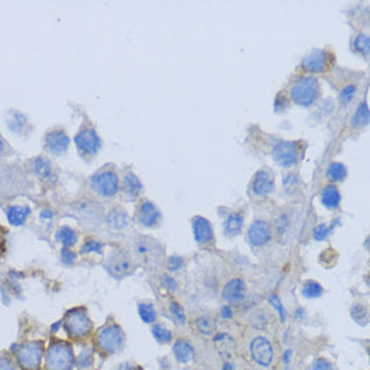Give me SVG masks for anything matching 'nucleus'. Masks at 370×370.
<instances>
[{"instance_id": "c85d7f7f", "label": "nucleus", "mask_w": 370, "mask_h": 370, "mask_svg": "<svg viewBox=\"0 0 370 370\" xmlns=\"http://www.w3.org/2000/svg\"><path fill=\"white\" fill-rule=\"evenodd\" d=\"M26 124H27V119H26L24 115L19 112H12L9 115L8 120H7V125L15 133H20Z\"/></svg>"}, {"instance_id": "e433bc0d", "label": "nucleus", "mask_w": 370, "mask_h": 370, "mask_svg": "<svg viewBox=\"0 0 370 370\" xmlns=\"http://www.w3.org/2000/svg\"><path fill=\"white\" fill-rule=\"evenodd\" d=\"M170 312H171V315L174 316V319H175L179 325H185L186 323L185 311H183V308H182L178 303L176 302L170 303Z\"/></svg>"}, {"instance_id": "39448f33", "label": "nucleus", "mask_w": 370, "mask_h": 370, "mask_svg": "<svg viewBox=\"0 0 370 370\" xmlns=\"http://www.w3.org/2000/svg\"><path fill=\"white\" fill-rule=\"evenodd\" d=\"M273 187H275V178L268 170H260L256 172L250 182V191L254 197H265L271 194Z\"/></svg>"}, {"instance_id": "5701e85b", "label": "nucleus", "mask_w": 370, "mask_h": 370, "mask_svg": "<svg viewBox=\"0 0 370 370\" xmlns=\"http://www.w3.org/2000/svg\"><path fill=\"white\" fill-rule=\"evenodd\" d=\"M129 218L126 216V213L122 208L113 209L112 212H109L107 217V224H108L112 229H123L124 226L128 225Z\"/></svg>"}, {"instance_id": "c9c22d12", "label": "nucleus", "mask_w": 370, "mask_h": 370, "mask_svg": "<svg viewBox=\"0 0 370 370\" xmlns=\"http://www.w3.org/2000/svg\"><path fill=\"white\" fill-rule=\"evenodd\" d=\"M104 249V245L100 243L99 240H88L85 244L82 245V253H99L101 254Z\"/></svg>"}, {"instance_id": "864d4df0", "label": "nucleus", "mask_w": 370, "mask_h": 370, "mask_svg": "<svg viewBox=\"0 0 370 370\" xmlns=\"http://www.w3.org/2000/svg\"><path fill=\"white\" fill-rule=\"evenodd\" d=\"M4 149H5L4 141H3V139L0 137V156H1V155L4 154Z\"/></svg>"}, {"instance_id": "393cba45", "label": "nucleus", "mask_w": 370, "mask_h": 370, "mask_svg": "<svg viewBox=\"0 0 370 370\" xmlns=\"http://www.w3.org/2000/svg\"><path fill=\"white\" fill-rule=\"evenodd\" d=\"M195 326L202 335H212L217 329V322L212 316L202 315L195 319Z\"/></svg>"}, {"instance_id": "f03ea898", "label": "nucleus", "mask_w": 370, "mask_h": 370, "mask_svg": "<svg viewBox=\"0 0 370 370\" xmlns=\"http://www.w3.org/2000/svg\"><path fill=\"white\" fill-rule=\"evenodd\" d=\"M91 187L101 197H115L119 193V176L112 170H103L92 176Z\"/></svg>"}, {"instance_id": "a211bd4d", "label": "nucleus", "mask_w": 370, "mask_h": 370, "mask_svg": "<svg viewBox=\"0 0 370 370\" xmlns=\"http://www.w3.org/2000/svg\"><path fill=\"white\" fill-rule=\"evenodd\" d=\"M141 189H143V186H141L139 178L133 172H126L125 176H124V182H123V193L126 198H136L141 193Z\"/></svg>"}, {"instance_id": "f704fd0d", "label": "nucleus", "mask_w": 370, "mask_h": 370, "mask_svg": "<svg viewBox=\"0 0 370 370\" xmlns=\"http://www.w3.org/2000/svg\"><path fill=\"white\" fill-rule=\"evenodd\" d=\"M289 220L287 214H280L279 218L276 220V235L279 240H284V237L288 233Z\"/></svg>"}, {"instance_id": "9d476101", "label": "nucleus", "mask_w": 370, "mask_h": 370, "mask_svg": "<svg viewBox=\"0 0 370 370\" xmlns=\"http://www.w3.org/2000/svg\"><path fill=\"white\" fill-rule=\"evenodd\" d=\"M108 271L111 275L116 276V277H123V276L129 275L133 271V264H132L131 258L125 256L124 253H115L109 257L108 261Z\"/></svg>"}, {"instance_id": "ddd939ff", "label": "nucleus", "mask_w": 370, "mask_h": 370, "mask_svg": "<svg viewBox=\"0 0 370 370\" xmlns=\"http://www.w3.org/2000/svg\"><path fill=\"white\" fill-rule=\"evenodd\" d=\"M49 362L51 368L55 370H68L72 366L73 354L69 346H57L54 350H51L49 357Z\"/></svg>"}, {"instance_id": "09e8293b", "label": "nucleus", "mask_w": 370, "mask_h": 370, "mask_svg": "<svg viewBox=\"0 0 370 370\" xmlns=\"http://www.w3.org/2000/svg\"><path fill=\"white\" fill-rule=\"evenodd\" d=\"M291 357H292V352H291V350H287V352L284 353V356H283V360H284L285 365H288L289 364V361H291Z\"/></svg>"}, {"instance_id": "f3484780", "label": "nucleus", "mask_w": 370, "mask_h": 370, "mask_svg": "<svg viewBox=\"0 0 370 370\" xmlns=\"http://www.w3.org/2000/svg\"><path fill=\"white\" fill-rule=\"evenodd\" d=\"M245 292H247V287H245L244 280L233 279L224 287L222 296L228 302L241 303L245 299Z\"/></svg>"}, {"instance_id": "4468645a", "label": "nucleus", "mask_w": 370, "mask_h": 370, "mask_svg": "<svg viewBox=\"0 0 370 370\" xmlns=\"http://www.w3.org/2000/svg\"><path fill=\"white\" fill-rule=\"evenodd\" d=\"M327 65V53L323 50H312L302 61V68L311 73H321Z\"/></svg>"}, {"instance_id": "603ef678", "label": "nucleus", "mask_w": 370, "mask_h": 370, "mask_svg": "<svg viewBox=\"0 0 370 370\" xmlns=\"http://www.w3.org/2000/svg\"><path fill=\"white\" fill-rule=\"evenodd\" d=\"M295 316H296L298 319H302V318H304V311H303L302 308H298L296 312H295Z\"/></svg>"}, {"instance_id": "c756f323", "label": "nucleus", "mask_w": 370, "mask_h": 370, "mask_svg": "<svg viewBox=\"0 0 370 370\" xmlns=\"http://www.w3.org/2000/svg\"><path fill=\"white\" fill-rule=\"evenodd\" d=\"M302 293L304 298L312 299V298H319L323 295V287H322L318 281L314 280H308L304 283L302 289Z\"/></svg>"}, {"instance_id": "ea45409f", "label": "nucleus", "mask_w": 370, "mask_h": 370, "mask_svg": "<svg viewBox=\"0 0 370 370\" xmlns=\"http://www.w3.org/2000/svg\"><path fill=\"white\" fill-rule=\"evenodd\" d=\"M268 300H269V303H271L272 306L276 308V311L279 312L280 321L284 322L285 321V311H284V307H283V304H281V300H280L279 296H277V295H272L271 298L268 299Z\"/></svg>"}, {"instance_id": "0eeeda50", "label": "nucleus", "mask_w": 370, "mask_h": 370, "mask_svg": "<svg viewBox=\"0 0 370 370\" xmlns=\"http://www.w3.org/2000/svg\"><path fill=\"white\" fill-rule=\"evenodd\" d=\"M135 252L140 257L145 258L148 262H156L163 257V252L160 245L152 239L148 237H140L135 244Z\"/></svg>"}, {"instance_id": "7c9ffc66", "label": "nucleus", "mask_w": 370, "mask_h": 370, "mask_svg": "<svg viewBox=\"0 0 370 370\" xmlns=\"http://www.w3.org/2000/svg\"><path fill=\"white\" fill-rule=\"evenodd\" d=\"M353 319L356 321V323L361 326H366L369 323V311L365 306L362 304H354L350 310Z\"/></svg>"}, {"instance_id": "3c124183", "label": "nucleus", "mask_w": 370, "mask_h": 370, "mask_svg": "<svg viewBox=\"0 0 370 370\" xmlns=\"http://www.w3.org/2000/svg\"><path fill=\"white\" fill-rule=\"evenodd\" d=\"M222 370H235V366L231 362H225L224 366H222Z\"/></svg>"}, {"instance_id": "412c9836", "label": "nucleus", "mask_w": 370, "mask_h": 370, "mask_svg": "<svg viewBox=\"0 0 370 370\" xmlns=\"http://www.w3.org/2000/svg\"><path fill=\"white\" fill-rule=\"evenodd\" d=\"M321 201L326 208L330 209V210H334V209L338 208L339 203H341V193L334 185L326 186L323 191H322Z\"/></svg>"}, {"instance_id": "a19ab883", "label": "nucleus", "mask_w": 370, "mask_h": 370, "mask_svg": "<svg viewBox=\"0 0 370 370\" xmlns=\"http://www.w3.org/2000/svg\"><path fill=\"white\" fill-rule=\"evenodd\" d=\"M182 266H183V260H182L179 256H172V257L168 258V262H167L168 271L176 272V271H179Z\"/></svg>"}, {"instance_id": "6e6552de", "label": "nucleus", "mask_w": 370, "mask_h": 370, "mask_svg": "<svg viewBox=\"0 0 370 370\" xmlns=\"http://www.w3.org/2000/svg\"><path fill=\"white\" fill-rule=\"evenodd\" d=\"M69 144H70L69 136L66 135V132L61 131V129L49 132L45 137L46 149L51 154L57 155V156L65 154L68 151Z\"/></svg>"}, {"instance_id": "49530a36", "label": "nucleus", "mask_w": 370, "mask_h": 370, "mask_svg": "<svg viewBox=\"0 0 370 370\" xmlns=\"http://www.w3.org/2000/svg\"><path fill=\"white\" fill-rule=\"evenodd\" d=\"M221 316L224 318V319H231L232 316H233V311H232V308L229 307V306H222Z\"/></svg>"}, {"instance_id": "bb28decb", "label": "nucleus", "mask_w": 370, "mask_h": 370, "mask_svg": "<svg viewBox=\"0 0 370 370\" xmlns=\"http://www.w3.org/2000/svg\"><path fill=\"white\" fill-rule=\"evenodd\" d=\"M369 124V108L366 103H361L358 105L356 113L352 119L353 126H365Z\"/></svg>"}, {"instance_id": "aec40b11", "label": "nucleus", "mask_w": 370, "mask_h": 370, "mask_svg": "<svg viewBox=\"0 0 370 370\" xmlns=\"http://www.w3.org/2000/svg\"><path fill=\"white\" fill-rule=\"evenodd\" d=\"M30 208L28 206H22V205H15V206H9L7 210V218L11 225L20 226L23 225L27 217L30 216Z\"/></svg>"}, {"instance_id": "de8ad7c7", "label": "nucleus", "mask_w": 370, "mask_h": 370, "mask_svg": "<svg viewBox=\"0 0 370 370\" xmlns=\"http://www.w3.org/2000/svg\"><path fill=\"white\" fill-rule=\"evenodd\" d=\"M53 216H54V213L51 212L50 209H43V210L41 212L42 220H47V221H49V220H51V218H53Z\"/></svg>"}, {"instance_id": "7ed1b4c3", "label": "nucleus", "mask_w": 370, "mask_h": 370, "mask_svg": "<svg viewBox=\"0 0 370 370\" xmlns=\"http://www.w3.org/2000/svg\"><path fill=\"white\" fill-rule=\"evenodd\" d=\"M273 159L281 167H291L299 160V147L295 141H280L273 148Z\"/></svg>"}, {"instance_id": "473e14b6", "label": "nucleus", "mask_w": 370, "mask_h": 370, "mask_svg": "<svg viewBox=\"0 0 370 370\" xmlns=\"http://www.w3.org/2000/svg\"><path fill=\"white\" fill-rule=\"evenodd\" d=\"M354 50H356L357 53H360L364 57H368L369 55V47H370V41H369V36L365 35V34H360V35H357L354 38Z\"/></svg>"}, {"instance_id": "4be33fe9", "label": "nucleus", "mask_w": 370, "mask_h": 370, "mask_svg": "<svg viewBox=\"0 0 370 370\" xmlns=\"http://www.w3.org/2000/svg\"><path fill=\"white\" fill-rule=\"evenodd\" d=\"M244 225V217L241 213H232L228 216L224 224V229H225V235L236 236L239 235Z\"/></svg>"}, {"instance_id": "c03bdc74", "label": "nucleus", "mask_w": 370, "mask_h": 370, "mask_svg": "<svg viewBox=\"0 0 370 370\" xmlns=\"http://www.w3.org/2000/svg\"><path fill=\"white\" fill-rule=\"evenodd\" d=\"M287 105H288V103H287V100H285L283 96L277 97V100H276V103H275L276 112H283V111L287 108Z\"/></svg>"}, {"instance_id": "20e7f679", "label": "nucleus", "mask_w": 370, "mask_h": 370, "mask_svg": "<svg viewBox=\"0 0 370 370\" xmlns=\"http://www.w3.org/2000/svg\"><path fill=\"white\" fill-rule=\"evenodd\" d=\"M78 151L84 155H96L100 149V137L93 128H86L78 132L74 137Z\"/></svg>"}, {"instance_id": "4c0bfd02", "label": "nucleus", "mask_w": 370, "mask_h": 370, "mask_svg": "<svg viewBox=\"0 0 370 370\" xmlns=\"http://www.w3.org/2000/svg\"><path fill=\"white\" fill-rule=\"evenodd\" d=\"M357 88L354 85H348L343 88L341 93H339V100H341V104H349L352 103L353 99H354V95H356Z\"/></svg>"}, {"instance_id": "b1692460", "label": "nucleus", "mask_w": 370, "mask_h": 370, "mask_svg": "<svg viewBox=\"0 0 370 370\" xmlns=\"http://www.w3.org/2000/svg\"><path fill=\"white\" fill-rule=\"evenodd\" d=\"M57 241L63 245V248H70L73 245L77 243V233L73 231L72 228L69 226H62L59 228V231L57 232Z\"/></svg>"}, {"instance_id": "8fccbe9b", "label": "nucleus", "mask_w": 370, "mask_h": 370, "mask_svg": "<svg viewBox=\"0 0 370 370\" xmlns=\"http://www.w3.org/2000/svg\"><path fill=\"white\" fill-rule=\"evenodd\" d=\"M118 370H135V369H133V366L129 365V364H123V365L119 366Z\"/></svg>"}, {"instance_id": "9b49d317", "label": "nucleus", "mask_w": 370, "mask_h": 370, "mask_svg": "<svg viewBox=\"0 0 370 370\" xmlns=\"http://www.w3.org/2000/svg\"><path fill=\"white\" fill-rule=\"evenodd\" d=\"M123 342V335L120 329L116 326H111L104 329L99 335V345L100 348L105 350V352L112 353L120 348Z\"/></svg>"}, {"instance_id": "2f4dec72", "label": "nucleus", "mask_w": 370, "mask_h": 370, "mask_svg": "<svg viewBox=\"0 0 370 370\" xmlns=\"http://www.w3.org/2000/svg\"><path fill=\"white\" fill-rule=\"evenodd\" d=\"M137 310H139V315L141 318V321L145 322V323H154L155 319H156V311H155L152 304L140 303Z\"/></svg>"}, {"instance_id": "1a4fd4ad", "label": "nucleus", "mask_w": 370, "mask_h": 370, "mask_svg": "<svg viewBox=\"0 0 370 370\" xmlns=\"http://www.w3.org/2000/svg\"><path fill=\"white\" fill-rule=\"evenodd\" d=\"M248 240L253 247H264L271 240V228L268 222L256 220L248 231Z\"/></svg>"}, {"instance_id": "cd10ccee", "label": "nucleus", "mask_w": 370, "mask_h": 370, "mask_svg": "<svg viewBox=\"0 0 370 370\" xmlns=\"http://www.w3.org/2000/svg\"><path fill=\"white\" fill-rule=\"evenodd\" d=\"M348 175V170L345 167V164L338 162H333L327 168V178L334 182L343 181Z\"/></svg>"}, {"instance_id": "6ab92c4d", "label": "nucleus", "mask_w": 370, "mask_h": 370, "mask_svg": "<svg viewBox=\"0 0 370 370\" xmlns=\"http://www.w3.org/2000/svg\"><path fill=\"white\" fill-rule=\"evenodd\" d=\"M172 352H174L176 360L181 364H187L194 358V349L187 341H183V339H179L174 343Z\"/></svg>"}, {"instance_id": "dca6fc26", "label": "nucleus", "mask_w": 370, "mask_h": 370, "mask_svg": "<svg viewBox=\"0 0 370 370\" xmlns=\"http://www.w3.org/2000/svg\"><path fill=\"white\" fill-rule=\"evenodd\" d=\"M193 233H194V239L198 244L210 243L214 237L212 224L206 218L199 216L193 218Z\"/></svg>"}, {"instance_id": "a18cd8bd", "label": "nucleus", "mask_w": 370, "mask_h": 370, "mask_svg": "<svg viewBox=\"0 0 370 370\" xmlns=\"http://www.w3.org/2000/svg\"><path fill=\"white\" fill-rule=\"evenodd\" d=\"M163 284H164V287H167L168 291H175L176 289V281L172 279L171 276H164L163 277Z\"/></svg>"}, {"instance_id": "5fc2aeb1", "label": "nucleus", "mask_w": 370, "mask_h": 370, "mask_svg": "<svg viewBox=\"0 0 370 370\" xmlns=\"http://www.w3.org/2000/svg\"><path fill=\"white\" fill-rule=\"evenodd\" d=\"M285 370H289V369H288V368H287V369H285Z\"/></svg>"}, {"instance_id": "79ce46f5", "label": "nucleus", "mask_w": 370, "mask_h": 370, "mask_svg": "<svg viewBox=\"0 0 370 370\" xmlns=\"http://www.w3.org/2000/svg\"><path fill=\"white\" fill-rule=\"evenodd\" d=\"M312 369L314 370H333L331 362H329L326 358H318L314 364H312Z\"/></svg>"}, {"instance_id": "f8f14e48", "label": "nucleus", "mask_w": 370, "mask_h": 370, "mask_svg": "<svg viewBox=\"0 0 370 370\" xmlns=\"http://www.w3.org/2000/svg\"><path fill=\"white\" fill-rule=\"evenodd\" d=\"M162 221V213L149 201H144L139 208V222L145 228H155Z\"/></svg>"}, {"instance_id": "2eb2a0df", "label": "nucleus", "mask_w": 370, "mask_h": 370, "mask_svg": "<svg viewBox=\"0 0 370 370\" xmlns=\"http://www.w3.org/2000/svg\"><path fill=\"white\" fill-rule=\"evenodd\" d=\"M68 329L73 335H85L89 333L91 330V322L88 319L86 314L77 310L73 311L68 318Z\"/></svg>"}, {"instance_id": "f257e3e1", "label": "nucleus", "mask_w": 370, "mask_h": 370, "mask_svg": "<svg viewBox=\"0 0 370 370\" xmlns=\"http://www.w3.org/2000/svg\"><path fill=\"white\" fill-rule=\"evenodd\" d=\"M319 82L315 77H302L291 86V99L295 104L310 107L319 96Z\"/></svg>"}, {"instance_id": "72a5a7b5", "label": "nucleus", "mask_w": 370, "mask_h": 370, "mask_svg": "<svg viewBox=\"0 0 370 370\" xmlns=\"http://www.w3.org/2000/svg\"><path fill=\"white\" fill-rule=\"evenodd\" d=\"M152 335L155 337V339L158 341L159 343H170L172 339V333L168 329H166L164 326L156 325L152 327Z\"/></svg>"}, {"instance_id": "58836bf2", "label": "nucleus", "mask_w": 370, "mask_h": 370, "mask_svg": "<svg viewBox=\"0 0 370 370\" xmlns=\"http://www.w3.org/2000/svg\"><path fill=\"white\" fill-rule=\"evenodd\" d=\"M330 232H331V228H329L326 224H321L314 229V239L316 241H325L327 236L330 235Z\"/></svg>"}, {"instance_id": "423d86ee", "label": "nucleus", "mask_w": 370, "mask_h": 370, "mask_svg": "<svg viewBox=\"0 0 370 370\" xmlns=\"http://www.w3.org/2000/svg\"><path fill=\"white\" fill-rule=\"evenodd\" d=\"M250 354L258 365L268 366L273 358V349L271 342L264 337H256L250 343Z\"/></svg>"}, {"instance_id": "a878e982", "label": "nucleus", "mask_w": 370, "mask_h": 370, "mask_svg": "<svg viewBox=\"0 0 370 370\" xmlns=\"http://www.w3.org/2000/svg\"><path fill=\"white\" fill-rule=\"evenodd\" d=\"M32 171L41 178H49L51 175V163L43 156H36L32 160Z\"/></svg>"}, {"instance_id": "37998d69", "label": "nucleus", "mask_w": 370, "mask_h": 370, "mask_svg": "<svg viewBox=\"0 0 370 370\" xmlns=\"http://www.w3.org/2000/svg\"><path fill=\"white\" fill-rule=\"evenodd\" d=\"M61 258H62L63 264H68V265H70V264H73L74 260L77 258V254H76L74 252H72V250H69L68 248H63L62 253H61Z\"/></svg>"}]
</instances>
